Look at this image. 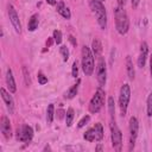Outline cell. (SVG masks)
<instances>
[{
	"label": "cell",
	"mask_w": 152,
	"mask_h": 152,
	"mask_svg": "<svg viewBox=\"0 0 152 152\" xmlns=\"http://www.w3.org/2000/svg\"><path fill=\"white\" fill-rule=\"evenodd\" d=\"M114 17H115V28L119 34L124 36L129 30V20L124 6H116L114 8Z\"/></svg>",
	"instance_id": "cell-1"
},
{
	"label": "cell",
	"mask_w": 152,
	"mask_h": 152,
	"mask_svg": "<svg viewBox=\"0 0 152 152\" xmlns=\"http://www.w3.org/2000/svg\"><path fill=\"white\" fill-rule=\"evenodd\" d=\"M90 5V8L96 18V21L99 24V26L102 28V30H106L107 28V12H106V8L102 4V1L100 0H90L89 2Z\"/></svg>",
	"instance_id": "cell-2"
},
{
	"label": "cell",
	"mask_w": 152,
	"mask_h": 152,
	"mask_svg": "<svg viewBox=\"0 0 152 152\" xmlns=\"http://www.w3.org/2000/svg\"><path fill=\"white\" fill-rule=\"evenodd\" d=\"M82 70L87 76H90L94 72V68H95V59H94V53L90 50V48H88L87 45L82 46Z\"/></svg>",
	"instance_id": "cell-3"
},
{
	"label": "cell",
	"mask_w": 152,
	"mask_h": 152,
	"mask_svg": "<svg viewBox=\"0 0 152 152\" xmlns=\"http://www.w3.org/2000/svg\"><path fill=\"white\" fill-rule=\"evenodd\" d=\"M129 100H131V87H129V84L125 83V84L121 86L120 94H119V107H120L121 116L126 115Z\"/></svg>",
	"instance_id": "cell-4"
},
{
	"label": "cell",
	"mask_w": 152,
	"mask_h": 152,
	"mask_svg": "<svg viewBox=\"0 0 152 152\" xmlns=\"http://www.w3.org/2000/svg\"><path fill=\"white\" fill-rule=\"evenodd\" d=\"M104 97H106V94L102 90V88L101 87L97 88V90L95 91L94 96L91 97V100L89 102V112L93 114L99 113L104 104Z\"/></svg>",
	"instance_id": "cell-5"
},
{
	"label": "cell",
	"mask_w": 152,
	"mask_h": 152,
	"mask_svg": "<svg viewBox=\"0 0 152 152\" xmlns=\"http://www.w3.org/2000/svg\"><path fill=\"white\" fill-rule=\"evenodd\" d=\"M110 135H112V146L115 151H121L122 148V133L118 127L115 120H110Z\"/></svg>",
	"instance_id": "cell-6"
},
{
	"label": "cell",
	"mask_w": 152,
	"mask_h": 152,
	"mask_svg": "<svg viewBox=\"0 0 152 152\" xmlns=\"http://www.w3.org/2000/svg\"><path fill=\"white\" fill-rule=\"evenodd\" d=\"M96 78L100 84V87H103L107 81V68H106V62L102 56L99 57L97 65H96Z\"/></svg>",
	"instance_id": "cell-7"
},
{
	"label": "cell",
	"mask_w": 152,
	"mask_h": 152,
	"mask_svg": "<svg viewBox=\"0 0 152 152\" xmlns=\"http://www.w3.org/2000/svg\"><path fill=\"white\" fill-rule=\"evenodd\" d=\"M138 132H139V122L135 116H131L129 119V151L134 148L137 138H138Z\"/></svg>",
	"instance_id": "cell-8"
},
{
	"label": "cell",
	"mask_w": 152,
	"mask_h": 152,
	"mask_svg": "<svg viewBox=\"0 0 152 152\" xmlns=\"http://www.w3.org/2000/svg\"><path fill=\"white\" fill-rule=\"evenodd\" d=\"M8 15H10V21L11 24L13 25L14 30L17 33H20L21 32V24H20V19H19V15L14 8L13 5L8 4Z\"/></svg>",
	"instance_id": "cell-9"
},
{
	"label": "cell",
	"mask_w": 152,
	"mask_h": 152,
	"mask_svg": "<svg viewBox=\"0 0 152 152\" xmlns=\"http://www.w3.org/2000/svg\"><path fill=\"white\" fill-rule=\"evenodd\" d=\"M33 138V129L31 126L28 125H24L21 126L20 131H18V140L26 142V141H31V139Z\"/></svg>",
	"instance_id": "cell-10"
},
{
	"label": "cell",
	"mask_w": 152,
	"mask_h": 152,
	"mask_svg": "<svg viewBox=\"0 0 152 152\" xmlns=\"http://www.w3.org/2000/svg\"><path fill=\"white\" fill-rule=\"evenodd\" d=\"M0 131L2 133V135L6 138V139H10L12 137V128H11V122H10V119L4 115L1 118V121H0Z\"/></svg>",
	"instance_id": "cell-11"
},
{
	"label": "cell",
	"mask_w": 152,
	"mask_h": 152,
	"mask_svg": "<svg viewBox=\"0 0 152 152\" xmlns=\"http://www.w3.org/2000/svg\"><path fill=\"white\" fill-rule=\"evenodd\" d=\"M147 53H148V45H147L146 42H142L140 44V53H139V57H138V66L139 68H144L145 66Z\"/></svg>",
	"instance_id": "cell-12"
},
{
	"label": "cell",
	"mask_w": 152,
	"mask_h": 152,
	"mask_svg": "<svg viewBox=\"0 0 152 152\" xmlns=\"http://www.w3.org/2000/svg\"><path fill=\"white\" fill-rule=\"evenodd\" d=\"M0 93H1V97H2V100H4V102H5L6 107H7L8 112H10L11 114H13V112H14V101H13L12 96H11L10 93H7L4 88L0 89Z\"/></svg>",
	"instance_id": "cell-13"
},
{
	"label": "cell",
	"mask_w": 152,
	"mask_h": 152,
	"mask_svg": "<svg viewBox=\"0 0 152 152\" xmlns=\"http://www.w3.org/2000/svg\"><path fill=\"white\" fill-rule=\"evenodd\" d=\"M6 84L8 87L10 93H15L17 91V86H15V81H14L13 72H12L11 68H8L7 71H6Z\"/></svg>",
	"instance_id": "cell-14"
},
{
	"label": "cell",
	"mask_w": 152,
	"mask_h": 152,
	"mask_svg": "<svg viewBox=\"0 0 152 152\" xmlns=\"http://www.w3.org/2000/svg\"><path fill=\"white\" fill-rule=\"evenodd\" d=\"M57 12L65 19H70L71 18V13H70V10L65 6V4L63 1H59L57 4Z\"/></svg>",
	"instance_id": "cell-15"
},
{
	"label": "cell",
	"mask_w": 152,
	"mask_h": 152,
	"mask_svg": "<svg viewBox=\"0 0 152 152\" xmlns=\"http://www.w3.org/2000/svg\"><path fill=\"white\" fill-rule=\"evenodd\" d=\"M126 70H127V75L129 80H134L135 76V70H134V65H133V61L131 58V56L126 57Z\"/></svg>",
	"instance_id": "cell-16"
},
{
	"label": "cell",
	"mask_w": 152,
	"mask_h": 152,
	"mask_svg": "<svg viewBox=\"0 0 152 152\" xmlns=\"http://www.w3.org/2000/svg\"><path fill=\"white\" fill-rule=\"evenodd\" d=\"M91 48H93V53H94V56L99 58V57L101 56V53H102V45H101V42H100L97 38H95V39L93 40Z\"/></svg>",
	"instance_id": "cell-17"
},
{
	"label": "cell",
	"mask_w": 152,
	"mask_h": 152,
	"mask_svg": "<svg viewBox=\"0 0 152 152\" xmlns=\"http://www.w3.org/2000/svg\"><path fill=\"white\" fill-rule=\"evenodd\" d=\"M80 83H81V80H77V83H76V84H74L72 87H70V88H69V90L65 93L64 97H65V99H68V100L74 99V97L76 96V94H77V90H78Z\"/></svg>",
	"instance_id": "cell-18"
},
{
	"label": "cell",
	"mask_w": 152,
	"mask_h": 152,
	"mask_svg": "<svg viewBox=\"0 0 152 152\" xmlns=\"http://www.w3.org/2000/svg\"><path fill=\"white\" fill-rule=\"evenodd\" d=\"M38 24H39V17H38V14H33V15H31V18H30V20H28V24H27V28H28V31H34L37 27H38Z\"/></svg>",
	"instance_id": "cell-19"
},
{
	"label": "cell",
	"mask_w": 152,
	"mask_h": 152,
	"mask_svg": "<svg viewBox=\"0 0 152 152\" xmlns=\"http://www.w3.org/2000/svg\"><path fill=\"white\" fill-rule=\"evenodd\" d=\"M53 118H55V106L52 103H50L48 106V109H46V121H48V124H52Z\"/></svg>",
	"instance_id": "cell-20"
},
{
	"label": "cell",
	"mask_w": 152,
	"mask_h": 152,
	"mask_svg": "<svg viewBox=\"0 0 152 152\" xmlns=\"http://www.w3.org/2000/svg\"><path fill=\"white\" fill-rule=\"evenodd\" d=\"M74 118H75V112H74V109L70 107V108H68V110L65 112V122H66V126H68V127H70V126L72 125Z\"/></svg>",
	"instance_id": "cell-21"
},
{
	"label": "cell",
	"mask_w": 152,
	"mask_h": 152,
	"mask_svg": "<svg viewBox=\"0 0 152 152\" xmlns=\"http://www.w3.org/2000/svg\"><path fill=\"white\" fill-rule=\"evenodd\" d=\"M94 129H95V134H96L95 141L102 140V138H103V127H102V125L100 122H96L95 126H94Z\"/></svg>",
	"instance_id": "cell-22"
},
{
	"label": "cell",
	"mask_w": 152,
	"mask_h": 152,
	"mask_svg": "<svg viewBox=\"0 0 152 152\" xmlns=\"http://www.w3.org/2000/svg\"><path fill=\"white\" fill-rule=\"evenodd\" d=\"M114 99L110 96L108 97V112H109V116H110V120H115V106H114Z\"/></svg>",
	"instance_id": "cell-23"
},
{
	"label": "cell",
	"mask_w": 152,
	"mask_h": 152,
	"mask_svg": "<svg viewBox=\"0 0 152 152\" xmlns=\"http://www.w3.org/2000/svg\"><path fill=\"white\" fill-rule=\"evenodd\" d=\"M83 138H84L87 141H94V140L96 139V134H95L94 127H93V128H89V129L83 134Z\"/></svg>",
	"instance_id": "cell-24"
},
{
	"label": "cell",
	"mask_w": 152,
	"mask_h": 152,
	"mask_svg": "<svg viewBox=\"0 0 152 152\" xmlns=\"http://www.w3.org/2000/svg\"><path fill=\"white\" fill-rule=\"evenodd\" d=\"M146 110H147V116H152V90L147 96L146 101Z\"/></svg>",
	"instance_id": "cell-25"
},
{
	"label": "cell",
	"mask_w": 152,
	"mask_h": 152,
	"mask_svg": "<svg viewBox=\"0 0 152 152\" xmlns=\"http://www.w3.org/2000/svg\"><path fill=\"white\" fill-rule=\"evenodd\" d=\"M23 75H24V82H25V84L28 87V86H31V77H30V72H28V70H27V68L26 66H23Z\"/></svg>",
	"instance_id": "cell-26"
},
{
	"label": "cell",
	"mask_w": 152,
	"mask_h": 152,
	"mask_svg": "<svg viewBox=\"0 0 152 152\" xmlns=\"http://www.w3.org/2000/svg\"><path fill=\"white\" fill-rule=\"evenodd\" d=\"M59 52H61V55H62V57H63V61L66 62V61L69 59V50H68L66 45H62V46L59 48Z\"/></svg>",
	"instance_id": "cell-27"
},
{
	"label": "cell",
	"mask_w": 152,
	"mask_h": 152,
	"mask_svg": "<svg viewBox=\"0 0 152 152\" xmlns=\"http://www.w3.org/2000/svg\"><path fill=\"white\" fill-rule=\"evenodd\" d=\"M53 42L56 44H61L62 43V32L59 30H55L53 31Z\"/></svg>",
	"instance_id": "cell-28"
},
{
	"label": "cell",
	"mask_w": 152,
	"mask_h": 152,
	"mask_svg": "<svg viewBox=\"0 0 152 152\" xmlns=\"http://www.w3.org/2000/svg\"><path fill=\"white\" fill-rule=\"evenodd\" d=\"M89 120H90V116H89V115H84V116L78 121L77 127H78V128H82L83 126H86V125L88 124V121H89Z\"/></svg>",
	"instance_id": "cell-29"
},
{
	"label": "cell",
	"mask_w": 152,
	"mask_h": 152,
	"mask_svg": "<svg viewBox=\"0 0 152 152\" xmlns=\"http://www.w3.org/2000/svg\"><path fill=\"white\" fill-rule=\"evenodd\" d=\"M38 83L40 86H44V84L48 83V77L43 72H38Z\"/></svg>",
	"instance_id": "cell-30"
},
{
	"label": "cell",
	"mask_w": 152,
	"mask_h": 152,
	"mask_svg": "<svg viewBox=\"0 0 152 152\" xmlns=\"http://www.w3.org/2000/svg\"><path fill=\"white\" fill-rule=\"evenodd\" d=\"M77 74H78V65H77V61H75V62L72 63L71 75H72V77H77Z\"/></svg>",
	"instance_id": "cell-31"
},
{
	"label": "cell",
	"mask_w": 152,
	"mask_h": 152,
	"mask_svg": "<svg viewBox=\"0 0 152 152\" xmlns=\"http://www.w3.org/2000/svg\"><path fill=\"white\" fill-rule=\"evenodd\" d=\"M131 2H132V7L133 8H137L138 5H139V2H140V0H131Z\"/></svg>",
	"instance_id": "cell-32"
},
{
	"label": "cell",
	"mask_w": 152,
	"mask_h": 152,
	"mask_svg": "<svg viewBox=\"0 0 152 152\" xmlns=\"http://www.w3.org/2000/svg\"><path fill=\"white\" fill-rule=\"evenodd\" d=\"M57 114H58V115H57V118H58V119H62V118H63V115H65V112H64V110H62V109H59V110L57 112Z\"/></svg>",
	"instance_id": "cell-33"
},
{
	"label": "cell",
	"mask_w": 152,
	"mask_h": 152,
	"mask_svg": "<svg viewBox=\"0 0 152 152\" xmlns=\"http://www.w3.org/2000/svg\"><path fill=\"white\" fill-rule=\"evenodd\" d=\"M45 1H46V2L49 4V5H52V6L57 4V1H56V0H45Z\"/></svg>",
	"instance_id": "cell-34"
},
{
	"label": "cell",
	"mask_w": 152,
	"mask_h": 152,
	"mask_svg": "<svg viewBox=\"0 0 152 152\" xmlns=\"http://www.w3.org/2000/svg\"><path fill=\"white\" fill-rule=\"evenodd\" d=\"M118 4H119V6H125L126 0H118Z\"/></svg>",
	"instance_id": "cell-35"
},
{
	"label": "cell",
	"mask_w": 152,
	"mask_h": 152,
	"mask_svg": "<svg viewBox=\"0 0 152 152\" xmlns=\"http://www.w3.org/2000/svg\"><path fill=\"white\" fill-rule=\"evenodd\" d=\"M150 71H151V78H152V55L150 58Z\"/></svg>",
	"instance_id": "cell-36"
},
{
	"label": "cell",
	"mask_w": 152,
	"mask_h": 152,
	"mask_svg": "<svg viewBox=\"0 0 152 152\" xmlns=\"http://www.w3.org/2000/svg\"><path fill=\"white\" fill-rule=\"evenodd\" d=\"M69 39H70V42L72 43V45H76V42H75V39H74V37H72V36H70V37H69Z\"/></svg>",
	"instance_id": "cell-37"
},
{
	"label": "cell",
	"mask_w": 152,
	"mask_h": 152,
	"mask_svg": "<svg viewBox=\"0 0 152 152\" xmlns=\"http://www.w3.org/2000/svg\"><path fill=\"white\" fill-rule=\"evenodd\" d=\"M95 150H96V151H102V145H97V146L95 147Z\"/></svg>",
	"instance_id": "cell-38"
},
{
	"label": "cell",
	"mask_w": 152,
	"mask_h": 152,
	"mask_svg": "<svg viewBox=\"0 0 152 152\" xmlns=\"http://www.w3.org/2000/svg\"><path fill=\"white\" fill-rule=\"evenodd\" d=\"M51 43H52V39L50 38V39H49V40L46 42V45H48V46H50V45H51Z\"/></svg>",
	"instance_id": "cell-39"
},
{
	"label": "cell",
	"mask_w": 152,
	"mask_h": 152,
	"mask_svg": "<svg viewBox=\"0 0 152 152\" xmlns=\"http://www.w3.org/2000/svg\"><path fill=\"white\" fill-rule=\"evenodd\" d=\"M100 1H102V2H103V1H106V0H100Z\"/></svg>",
	"instance_id": "cell-40"
}]
</instances>
